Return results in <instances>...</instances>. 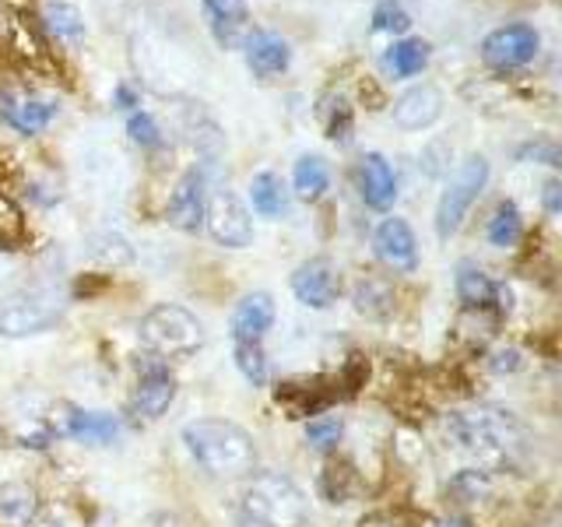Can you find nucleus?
<instances>
[{
	"label": "nucleus",
	"instance_id": "f257e3e1",
	"mask_svg": "<svg viewBox=\"0 0 562 527\" xmlns=\"http://www.w3.org/2000/svg\"><path fill=\"white\" fill-rule=\"evenodd\" d=\"M450 436L468 450L485 471L514 468L527 450L524 422L499 404H474L450 415Z\"/></svg>",
	"mask_w": 562,
	"mask_h": 527
},
{
	"label": "nucleus",
	"instance_id": "f03ea898",
	"mask_svg": "<svg viewBox=\"0 0 562 527\" xmlns=\"http://www.w3.org/2000/svg\"><path fill=\"white\" fill-rule=\"evenodd\" d=\"M190 457L215 479H250L257 471V444L243 426L228 418H198L183 426Z\"/></svg>",
	"mask_w": 562,
	"mask_h": 527
},
{
	"label": "nucleus",
	"instance_id": "7ed1b4c3",
	"mask_svg": "<svg viewBox=\"0 0 562 527\" xmlns=\"http://www.w3.org/2000/svg\"><path fill=\"white\" fill-rule=\"evenodd\" d=\"M243 517L260 527H306L310 500L289 474L281 471H257L243 485Z\"/></svg>",
	"mask_w": 562,
	"mask_h": 527
},
{
	"label": "nucleus",
	"instance_id": "20e7f679",
	"mask_svg": "<svg viewBox=\"0 0 562 527\" xmlns=\"http://www.w3.org/2000/svg\"><path fill=\"white\" fill-rule=\"evenodd\" d=\"M137 338L155 359H190L204 348V324L187 306L158 303L140 316Z\"/></svg>",
	"mask_w": 562,
	"mask_h": 527
},
{
	"label": "nucleus",
	"instance_id": "39448f33",
	"mask_svg": "<svg viewBox=\"0 0 562 527\" xmlns=\"http://www.w3.org/2000/svg\"><path fill=\"white\" fill-rule=\"evenodd\" d=\"M488 158L485 155H468L457 172L450 176L447 190L439 193V204H436V236L439 239H450L457 236V228L464 225L471 204L482 198V190L488 183Z\"/></svg>",
	"mask_w": 562,
	"mask_h": 527
},
{
	"label": "nucleus",
	"instance_id": "423d86ee",
	"mask_svg": "<svg viewBox=\"0 0 562 527\" xmlns=\"http://www.w3.org/2000/svg\"><path fill=\"white\" fill-rule=\"evenodd\" d=\"M67 310V295L57 289H32L25 295L11 299L0 310V334L4 338H29V334H43L60 321Z\"/></svg>",
	"mask_w": 562,
	"mask_h": 527
},
{
	"label": "nucleus",
	"instance_id": "0eeeda50",
	"mask_svg": "<svg viewBox=\"0 0 562 527\" xmlns=\"http://www.w3.org/2000/svg\"><path fill=\"white\" fill-rule=\"evenodd\" d=\"M538 49H541V35L535 25L509 22L492 29L482 40V64L506 75V70H520L531 64L538 57Z\"/></svg>",
	"mask_w": 562,
	"mask_h": 527
},
{
	"label": "nucleus",
	"instance_id": "6e6552de",
	"mask_svg": "<svg viewBox=\"0 0 562 527\" xmlns=\"http://www.w3.org/2000/svg\"><path fill=\"white\" fill-rule=\"evenodd\" d=\"M204 225L211 239L218 246H228V250H243V246L254 243V218L250 208L239 201V193H233L228 187L211 190L207 198V211H204Z\"/></svg>",
	"mask_w": 562,
	"mask_h": 527
},
{
	"label": "nucleus",
	"instance_id": "1a4fd4ad",
	"mask_svg": "<svg viewBox=\"0 0 562 527\" xmlns=\"http://www.w3.org/2000/svg\"><path fill=\"white\" fill-rule=\"evenodd\" d=\"M53 116H57V102L49 96L35 92V88L22 85V81H8L0 85V120L8 123L11 131L18 134H43Z\"/></svg>",
	"mask_w": 562,
	"mask_h": 527
},
{
	"label": "nucleus",
	"instance_id": "9d476101",
	"mask_svg": "<svg viewBox=\"0 0 562 527\" xmlns=\"http://www.w3.org/2000/svg\"><path fill=\"white\" fill-rule=\"evenodd\" d=\"M204 211H207V176L204 169H187L169 193L166 222L172 228H180V233H201Z\"/></svg>",
	"mask_w": 562,
	"mask_h": 527
},
{
	"label": "nucleus",
	"instance_id": "9b49d317",
	"mask_svg": "<svg viewBox=\"0 0 562 527\" xmlns=\"http://www.w3.org/2000/svg\"><path fill=\"white\" fill-rule=\"evenodd\" d=\"M292 292L310 310H327L341 295V271L330 257H310L292 271Z\"/></svg>",
	"mask_w": 562,
	"mask_h": 527
},
{
	"label": "nucleus",
	"instance_id": "f8f14e48",
	"mask_svg": "<svg viewBox=\"0 0 562 527\" xmlns=\"http://www.w3.org/2000/svg\"><path fill=\"white\" fill-rule=\"evenodd\" d=\"M176 377L162 359L145 362V369L137 373V383L131 391V412L140 418H162L169 412V404L176 401Z\"/></svg>",
	"mask_w": 562,
	"mask_h": 527
},
{
	"label": "nucleus",
	"instance_id": "ddd939ff",
	"mask_svg": "<svg viewBox=\"0 0 562 527\" xmlns=\"http://www.w3.org/2000/svg\"><path fill=\"white\" fill-rule=\"evenodd\" d=\"M373 250L380 257V264H386L397 274H412L418 268V239L412 233V225L391 215L376 225L373 233Z\"/></svg>",
	"mask_w": 562,
	"mask_h": 527
},
{
	"label": "nucleus",
	"instance_id": "4468645a",
	"mask_svg": "<svg viewBox=\"0 0 562 527\" xmlns=\"http://www.w3.org/2000/svg\"><path fill=\"white\" fill-rule=\"evenodd\" d=\"M207 29L222 49H239L250 35V4L246 0H201Z\"/></svg>",
	"mask_w": 562,
	"mask_h": 527
},
{
	"label": "nucleus",
	"instance_id": "2eb2a0df",
	"mask_svg": "<svg viewBox=\"0 0 562 527\" xmlns=\"http://www.w3.org/2000/svg\"><path fill=\"white\" fill-rule=\"evenodd\" d=\"M391 113L401 131H426L443 116V92H439L436 85L422 81V85L408 88V92L391 105Z\"/></svg>",
	"mask_w": 562,
	"mask_h": 527
},
{
	"label": "nucleus",
	"instance_id": "dca6fc26",
	"mask_svg": "<svg viewBox=\"0 0 562 527\" xmlns=\"http://www.w3.org/2000/svg\"><path fill=\"white\" fill-rule=\"evenodd\" d=\"M239 49L246 57V67H250L257 78H274V75H281V70H289V64H292L289 40L278 32H268V29L250 32Z\"/></svg>",
	"mask_w": 562,
	"mask_h": 527
},
{
	"label": "nucleus",
	"instance_id": "f3484780",
	"mask_svg": "<svg viewBox=\"0 0 562 527\" xmlns=\"http://www.w3.org/2000/svg\"><path fill=\"white\" fill-rule=\"evenodd\" d=\"M359 193L373 211H391L397 201V176L394 166L386 162V155L366 152L359 158Z\"/></svg>",
	"mask_w": 562,
	"mask_h": 527
},
{
	"label": "nucleus",
	"instance_id": "a211bd4d",
	"mask_svg": "<svg viewBox=\"0 0 562 527\" xmlns=\"http://www.w3.org/2000/svg\"><path fill=\"white\" fill-rule=\"evenodd\" d=\"M274 324V299L268 292H246L228 321L233 341H263V334Z\"/></svg>",
	"mask_w": 562,
	"mask_h": 527
},
{
	"label": "nucleus",
	"instance_id": "6ab92c4d",
	"mask_svg": "<svg viewBox=\"0 0 562 527\" xmlns=\"http://www.w3.org/2000/svg\"><path fill=\"white\" fill-rule=\"evenodd\" d=\"M40 22L49 35H57L67 46L85 43V14L78 11V4H70V0H43Z\"/></svg>",
	"mask_w": 562,
	"mask_h": 527
},
{
	"label": "nucleus",
	"instance_id": "aec40b11",
	"mask_svg": "<svg viewBox=\"0 0 562 527\" xmlns=\"http://www.w3.org/2000/svg\"><path fill=\"white\" fill-rule=\"evenodd\" d=\"M453 289H457V299H461L468 310H488L492 303H496L499 285L474 260H464V264H457Z\"/></svg>",
	"mask_w": 562,
	"mask_h": 527
},
{
	"label": "nucleus",
	"instance_id": "412c9836",
	"mask_svg": "<svg viewBox=\"0 0 562 527\" xmlns=\"http://www.w3.org/2000/svg\"><path fill=\"white\" fill-rule=\"evenodd\" d=\"M0 520L8 527H32L40 520V496L25 482L0 485Z\"/></svg>",
	"mask_w": 562,
	"mask_h": 527
},
{
	"label": "nucleus",
	"instance_id": "4be33fe9",
	"mask_svg": "<svg viewBox=\"0 0 562 527\" xmlns=\"http://www.w3.org/2000/svg\"><path fill=\"white\" fill-rule=\"evenodd\" d=\"M383 60H386V67H391L394 78H415L429 67L432 46L426 40H412V35H404V40H397L391 49H386Z\"/></svg>",
	"mask_w": 562,
	"mask_h": 527
},
{
	"label": "nucleus",
	"instance_id": "5701e85b",
	"mask_svg": "<svg viewBox=\"0 0 562 527\" xmlns=\"http://www.w3.org/2000/svg\"><path fill=\"white\" fill-rule=\"evenodd\" d=\"M250 204L260 218H281L289 211V193L281 176L274 172H257L254 183H250Z\"/></svg>",
	"mask_w": 562,
	"mask_h": 527
},
{
	"label": "nucleus",
	"instance_id": "b1692460",
	"mask_svg": "<svg viewBox=\"0 0 562 527\" xmlns=\"http://www.w3.org/2000/svg\"><path fill=\"white\" fill-rule=\"evenodd\" d=\"M321 123L324 134L334 145H348L351 134H356V113H351V102L341 92H327L321 99Z\"/></svg>",
	"mask_w": 562,
	"mask_h": 527
},
{
	"label": "nucleus",
	"instance_id": "393cba45",
	"mask_svg": "<svg viewBox=\"0 0 562 527\" xmlns=\"http://www.w3.org/2000/svg\"><path fill=\"white\" fill-rule=\"evenodd\" d=\"M116 429H120L116 418L105 412H75V415H67V426H64V433L70 439H81V444H110Z\"/></svg>",
	"mask_w": 562,
	"mask_h": 527
},
{
	"label": "nucleus",
	"instance_id": "a878e982",
	"mask_svg": "<svg viewBox=\"0 0 562 527\" xmlns=\"http://www.w3.org/2000/svg\"><path fill=\"white\" fill-rule=\"evenodd\" d=\"M485 236L492 246H499V250H506V246H517L520 236H524V215L517 201H499L496 211H492V218L485 225Z\"/></svg>",
	"mask_w": 562,
	"mask_h": 527
},
{
	"label": "nucleus",
	"instance_id": "bb28decb",
	"mask_svg": "<svg viewBox=\"0 0 562 527\" xmlns=\"http://www.w3.org/2000/svg\"><path fill=\"white\" fill-rule=\"evenodd\" d=\"M292 183H295V193L303 201H321L327 187H330V169L321 155H303L295 162V172H292Z\"/></svg>",
	"mask_w": 562,
	"mask_h": 527
},
{
	"label": "nucleus",
	"instance_id": "cd10ccee",
	"mask_svg": "<svg viewBox=\"0 0 562 527\" xmlns=\"http://www.w3.org/2000/svg\"><path fill=\"white\" fill-rule=\"evenodd\" d=\"M8 46H11V49H14L18 57H22L29 67H46V64H49V53H46L43 35L25 22V14H14V18H11Z\"/></svg>",
	"mask_w": 562,
	"mask_h": 527
},
{
	"label": "nucleus",
	"instance_id": "c85d7f7f",
	"mask_svg": "<svg viewBox=\"0 0 562 527\" xmlns=\"http://www.w3.org/2000/svg\"><path fill=\"white\" fill-rule=\"evenodd\" d=\"M356 310L362 313V316H373V321H380V316H386L394 310V289L386 285L383 278H362L359 285H356Z\"/></svg>",
	"mask_w": 562,
	"mask_h": 527
},
{
	"label": "nucleus",
	"instance_id": "c756f323",
	"mask_svg": "<svg viewBox=\"0 0 562 527\" xmlns=\"http://www.w3.org/2000/svg\"><path fill=\"white\" fill-rule=\"evenodd\" d=\"M233 356H236V369L246 377V383L268 386L271 366H268V351H263V341H233Z\"/></svg>",
	"mask_w": 562,
	"mask_h": 527
},
{
	"label": "nucleus",
	"instance_id": "7c9ffc66",
	"mask_svg": "<svg viewBox=\"0 0 562 527\" xmlns=\"http://www.w3.org/2000/svg\"><path fill=\"white\" fill-rule=\"evenodd\" d=\"M88 254H92L95 260L102 264H131L134 260V250H131V243L123 239L120 233H95L92 239H88Z\"/></svg>",
	"mask_w": 562,
	"mask_h": 527
},
{
	"label": "nucleus",
	"instance_id": "2f4dec72",
	"mask_svg": "<svg viewBox=\"0 0 562 527\" xmlns=\"http://www.w3.org/2000/svg\"><path fill=\"white\" fill-rule=\"evenodd\" d=\"M18 243H25V215L8 193H0V250H14Z\"/></svg>",
	"mask_w": 562,
	"mask_h": 527
},
{
	"label": "nucleus",
	"instance_id": "473e14b6",
	"mask_svg": "<svg viewBox=\"0 0 562 527\" xmlns=\"http://www.w3.org/2000/svg\"><path fill=\"white\" fill-rule=\"evenodd\" d=\"M412 29V14L404 11L401 0H380L373 8V32H386V35H404Z\"/></svg>",
	"mask_w": 562,
	"mask_h": 527
},
{
	"label": "nucleus",
	"instance_id": "72a5a7b5",
	"mask_svg": "<svg viewBox=\"0 0 562 527\" xmlns=\"http://www.w3.org/2000/svg\"><path fill=\"white\" fill-rule=\"evenodd\" d=\"M345 436V422L338 415H321L306 426V444L316 450H334Z\"/></svg>",
	"mask_w": 562,
	"mask_h": 527
},
{
	"label": "nucleus",
	"instance_id": "f704fd0d",
	"mask_svg": "<svg viewBox=\"0 0 562 527\" xmlns=\"http://www.w3.org/2000/svg\"><path fill=\"white\" fill-rule=\"evenodd\" d=\"M127 134H131L134 145H140V148H158V145H162V131H158L155 116L145 113V110H134V113H131V120H127Z\"/></svg>",
	"mask_w": 562,
	"mask_h": 527
},
{
	"label": "nucleus",
	"instance_id": "c9c22d12",
	"mask_svg": "<svg viewBox=\"0 0 562 527\" xmlns=\"http://www.w3.org/2000/svg\"><path fill=\"white\" fill-rule=\"evenodd\" d=\"M450 489L461 496V503H474V500L488 492V471H461Z\"/></svg>",
	"mask_w": 562,
	"mask_h": 527
},
{
	"label": "nucleus",
	"instance_id": "e433bc0d",
	"mask_svg": "<svg viewBox=\"0 0 562 527\" xmlns=\"http://www.w3.org/2000/svg\"><path fill=\"white\" fill-rule=\"evenodd\" d=\"M520 162H544V166H562V155L555 141H527L517 148Z\"/></svg>",
	"mask_w": 562,
	"mask_h": 527
},
{
	"label": "nucleus",
	"instance_id": "4c0bfd02",
	"mask_svg": "<svg viewBox=\"0 0 562 527\" xmlns=\"http://www.w3.org/2000/svg\"><path fill=\"white\" fill-rule=\"evenodd\" d=\"M541 204H544V211L555 218V215H562V180H549L541 187Z\"/></svg>",
	"mask_w": 562,
	"mask_h": 527
},
{
	"label": "nucleus",
	"instance_id": "58836bf2",
	"mask_svg": "<svg viewBox=\"0 0 562 527\" xmlns=\"http://www.w3.org/2000/svg\"><path fill=\"white\" fill-rule=\"evenodd\" d=\"M359 96L366 102V110H380V105H383V92H380V85H376L373 75H362L359 78Z\"/></svg>",
	"mask_w": 562,
	"mask_h": 527
},
{
	"label": "nucleus",
	"instance_id": "ea45409f",
	"mask_svg": "<svg viewBox=\"0 0 562 527\" xmlns=\"http://www.w3.org/2000/svg\"><path fill=\"white\" fill-rule=\"evenodd\" d=\"M113 105L116 110H137L140 105V99H137V92L127 85V81H120L116 88H113Z\"/></svg>",
	"mask_w": 562,
	"mask_h": 527
},
{
	"label": "nucleus",
	"instance_id": "a19ab883",
	"mask_svg": "<svg viewBox=\"0 0 562 527\" xmlns=\"http://www.w3.org/2000/svg\"><path fill=\"white\" fill-rule=\"evenodd\" d=\"M436 527H468L464 520H439Z\"/></svg>",
	"mask_w": 562,
	"mask_h": 527
},
{
	"label": "nucleus",
	"instance_id": "79ce46f5",
	"mask_svg": "<svg viewBox=\"0 0 562 527\" xmlns=\"http://www.w3.org/2000/svg\"><path fill=\"white\" fill-rule=\"evenodd\" d=\"M46 527H64V524H46Z\"/></svg>",
	"mask_w": 562,
	"mask_h": 527
}]
</instances>
